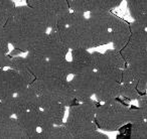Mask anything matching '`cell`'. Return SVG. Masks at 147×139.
<instances>
[{
  "label": "cell",
  "instance_id": "5b68a950",
  "mask_svg": "<svg viewBox=\"0 0 147 139\" xmlns=\"http://www.w3.org/2000/svg\"><path fill=\"white\" fill-rule=\"evenodd\" d=\"M130 119V107L118 99L99 105L96 112V122L99 129L104 131H117L126 126Z\"/></svg>",
  "mask_w": 147,
  "mask_h": 139
},
{
  "label": "cell",
  "instance_id": "44dd1931",
  "mask_svg": "<svg viewBox=\"0 0 147 139\" xmlns=\"http://www.w3.org/2000/svg\"><path fill=\"white\" fill-rule=\"evenodd\" d=\"M34 139H73V137L63 123L40 129V131L36 133Z\"/></svg>",
  "mask_w": 147,
  "mask_h": 139
},
{
  "label": "cell",
  "instance_id": "7402d4cb",
  "mask_svg": "<svg viewBox=\"0 0 147 139\" xmlns=\"http://www.w3.org/2000/svg\"><path fill=\"white\" fill-rule=\"evenodd\" d=\"M127 67L131 70L135 77L147 83V51L133 57L128 61Z\"/></svg>",
  "mask_w": 147,
  "mask_h": 139
},
{
  "label": "cell",
  "instance_id": "9c48e42d",
  "mask_svg": "<svg viewBox=\"0 0 147 139\" xmlns=\"http://www.w3.org/2000/svg\"><path fill=\"white\" fill-rule=\"evenodd\" d=\"M69 49L59 38L57 32L51 28L29 51L42 55L47 59H65Z\"/></svg>",
  "mask_w": 147,
  "mask_h": 139
},
{
  "label": "cell",
  "instance_id": "4316f807",
  "mask_svg": "<svg viewBox=\"0 0 147 139\" xmlns=\"http://www.w3.org/2000/svg\"><path fill=\"white\" fill-rule=\"evenodd\" d=\"M12 0H0V25H4L15 9Z\"/></svg>",
  "mask_w": 147,
  "mask_h": 139
},
{
  "label": "cell",
  "instance_id": "e0dca14e",
  "mask_svg": "<svg viewBox=\"0 0 147 139\" xmlns=\"http://www.w3.org/2000/svg\"><path fill=\"white\" fill-rule=\"evenodd\" d=\"M131 28L130 24L123 19L115 16L112 26V45L113 49L122 51L127 45L130 37Z\"/></svg>",
  "mask_w": 147,
  "mask_h": 139
},
{
  "label": "cell",
  "instance_id": "cb8c5ba5",
  "mask_svg": "<svg viewBox=\"0 0 147 139\" xmlns=\"http://www.w3.org/2000/svg\"><path fill=\"white\" fill-rule=\"evenodd\" d=\"M128 138L147 139V121L142 120L135 123H128Z\"/></svg>",
  "mask_w": 147,
  "mask_h": 139
},
{
  "label": "cell",
  "instance_id": "7a4b0ae2",
  "mask_svg": "<svg viewBox=\"0 0 147 139\" xmlns=\"http://www.w3.org/2000/svg\"><path fill=\"white\" fill-rule=\"evenodd\" d=\"M99 104L90 99L69 106V116L65 125L73 139H108L106 134L98 130L95 118Z\"/></svg>",
  "mask_w": 147,
  "mask_h": 139
},
{
  "label": "cell",
  "instance_id": "52a82bcc",
  "mask_svg": "<svg viewBox=\"0 0 147 139\" xmlns=\"http://www.w3.org/2000/svg\"><path fill=\"white\" fill-rule=\"evenodd\" d=\"M26 4L40 14L49 28L59 24L71 12L67 0H26Z\"/></svg>",
  "mask_w": 147,
  "mask_h": 139
},
{
  "label": "cell",
  "instance_id": "ffe728a7",
  "mask_svg": "<svg viewBox=\"0 0 147 139\" xmlns=\"http://www.w3.org/2000/svg\"><path fill=\"white\" fill-rule=\"evenodd\" d=\"M126 2L133 20L147 28V0H126Z\"/></svg>",
  "mask_w": 147,
  "mask_h": 139
},
{
  "label": "cell",
  "instance_id": "5bb4252c",
  "mask_svg": "<svg viewBox=\"0 0 147 139\" xmlns=\"http://www.w3.org/2000/svg\"><path fill=\"white\" fill-rule=\"evenodd\" d=\"M95 71V59L93 53L86 49H71V75L83 74V73Z\"/></svg>",
  "mask_w": 147,
  "mask_h": 139
},
{
  "label": "cell",
  "instance_id": "2e32d148",
  "mask_svg": "<svg viewBox=\"0 0 147 139\" xmlns=\"http://www.w3.org/2000/svg\"><path fill=\"white\" fill-rule=\"evenodd\" d=\"M15 116L29 110L39 109L38 96L31 86H28L23 91L14 96Z\"/></svg>",
  "mask_w": 147,
  "mask_h": 139
},
{
  "label": "cell",
  "instance_id": "603a6c76",
  "mask_svg": "<svg viewBox=\"0 0 147 139\" xmlns=\"http://www.w3.org/2000/svg\"><path fill=\"white\" fill-rule=\"evenodd\" d=\"M8 67L15 70L19 75H21V76L26 80V82L28 83V85H30L31 83H33V81L35 80L34 75L32 74V72H31L30 69H29L25 57H11L10 63H9Z\"/></svg>",
  "mask_w": 147,
  "mask_h": 139
},
{
  "label": "cell",
  "instance_id": "9a60e30c",
  "mask_svg": "<svg viewBox=\"0 0 147 139\" xmlns=\"http://www.w3.org/2000/svg\"><path fill=\"white\" fill-rule=\"evenodd\" d=\"M65 113V106L61 104H51L40 108L38 111V128L45 129L63 124Z\"/></svg>",
  "mask_w": 147,
  "mask_h": 139
},
{
  "label": "cell",
  "instance_id": "484cf974",
  "mask_svg": "<svg viewBox=\"0 0 147 139\" xmlns=\"http://www.w3.org/2000/svg\"><path fill=\"white\" fill-rule=\"evenodd\" d=\"M71 11L79 13H90L93 8L94 0H67Z\"/></svg>",
  "mask_w": 147,
  "mask_h": 139
},
{
  "label": "cell",
  "instance_id": "4fadbf2b",
  "mask_svg": "<svg viewBox=\"0 0 147 139\" xmlns=\"http://www.w3.org/2000/svg\"><path fill=\"white\" fill-rule=\"evenodd\" d=\"M97 76H98V82L95 91V97L98 102L104 103L120 98L121 82L110 77L100 75L98 73Z\"/></svg>",
  "mask_w": 147,
  "mask_h": 139
},
{
  "label": "cell",
  "instance_id": "83f0119b",
  "mask_svg": "<svg viewBox=\"0 0 147 139\" xmlns=\"http://www.w3.org/2000/svg\"><path fill=\"white\" fill-rule=\"evenodd\" d=\"M15 115L14 96L0 100V117H12Z\"/></svg>",
  "mask_w": 147,
  "mask_h": 139
},
{
  "label": "cell",
  "instance_id": "d4e9b609",
  "mask_svg": "<svg viewBox=\"0 0 147 139\" xmlns=\"http://www.w3.org/2000/svg\"><path fill=\"white\" fill-rule=\"evenodd\" d=\"M123 0H94L91 12H106L118 7ZM90 12V13H91Z\"/></svg>",
  "mask_w": 147,
  "mask_h": 139
},
{
  "label": "cell",
  "instance_id": "d6986e66",
  "mask_svg": "<svg viewBox=\"0 0 147 139\" xmlns=\"http://www.w3.org/2000/svg\"><path fill=\"white\" fill-rule=\"evenodd\" d=\"M0 139H25L16 117H0Z\"/></svg>",
  "mask_w": 147,
  "mask_h": 139
},
{
  "label": "cell",
  "instance_id": "8fae6325",
  "mask_svg": "<svg viewBox=\"0 0 147 139\" xmlns=\"http://www.w3.org/2000/svg\"><path fill=\"white\" fill-rule=\"evenodd\" d=\"M97 82L98 76L96 71L75 75L69 83L77 102H85L92 99V96L95 95Z\"/></svg>",
  "mask_w": 147,
  "mask_h": 139
},
{
  "label": "cell",
  "instance_id": "ba28073f",
  "mask_svg": "<svg viewBox=\"0 0 147 139\" xmlns=\"http://www.w3.org/2000/svg\"><path fill=\"white\" fill-rule=\"evenodd\" d=\"M88 18L92 33L93 47L112 43V26L115 15L111 11L91 12Z\"/></svg>",
  "mask_w": 147,
  "mask_h": 139
},
{
  "label": "cell",
  "instance_id": "ac0fdd59",
  "mask_svg": "<svg viewBox=\"0 0 147 139\" xmlns=\"http://www.w3.org/2000/svg\"><path fill=\"white\" fill-rule=\"evenodd\" d=\"M39 109L25 111V112L20 113L17 116H15L20 124L23 133H24L25 139H34L36 133L38 132L37 130H38Z\"/></svg>",
  "mask_w": 147,
  "mask_h": 139
},
{
  "label": "cell",
  "instance_id": "f546056e",
  "mask_svg": "<svg viewBox=\"0 0 147 139\" xmlns=\"http://www.w3.org/2000/svg\"><path fill=\"white\" fill-rule=\"evenodd\" d=\"M11 55H0V70L5 69V67H9V63H10Z\"/></svg>",
  "mask_w": 147,
  "mask_h": 139
},
{
  "label": "cell",
  "instance_id": "30bf717a",
  "mask_svg": "<svg viewBox=\"0 0 147 139\" xmlns=\"http://www.w3.org/2000/svg\"><path fill=\"white\" fill-rule=\"evenodd\" d=\"M131 33L129 40L121 51L125 61H130L139 53L147 51V28L137 21L130 23Z\"/></svg>",
  "mask_w": 147,
  "mask_h": 139
},
{
  "label": "cell",
  "instance_id": "6da1fadb",
  "mask_svg": "<svg viewBox=\"0 0 147 139\" xmlns=\"http://www.w3.org/2000/svg\"><path fill=\"white\" fill-rule=\"evenodd\" d=\"M3 26L9 43L20 53H28L49 28L40 14L27 4L15 7Z\"/></svg>",
  "mask_w": 147,
  "mask_h": 139
},
{
  "label": "cell",
  "instance_id": "8992f818",
  "mask_svg": "<svg viewBox=\"0 0 147 139\" xmlns=\"http://www.w3.org/2000/svg\"><path fill=\"white\" fill-rule=\"evenodd\" d=\"M25 59L35 79L67 80L71 75V61L65 59H47L38 53L28 51Z\"/></svg>",
  "mask_w": 147,
  "mask_h": 139
},
{
  "label": "cell",
  "instance_id": "277c9868",
  "mask_svg": "<svg viewBox=\"0 0 147 139\" xmlns=\"http://www.w3.org/2000/svg\"><path fill=\"white\" fill-rule=\"evenodd\" d=\"M31 86L38 96L39 108L51 104L69 107L77 102L69 81L63 79H35Z\"/></svg>",
  "mask_w": 147,
  "mask_h": 139
},
{
  "label": "cell",
  "instance_id": "3957f363",
  "mask_svg": "<svg viewBox=\"0 0 147 139\" xmlns=\"http://www.w3.org/2000/svg\"><path fill=\"white\" fill-rule=\"evenodd\" d=\"M53 29L57 31L59 38L69 49H93L89 18L85 16L84 13L71 11Z\"/></svg>",
  "mask_w": 147,
  "mask_h": 139
},
{
  "label": "cell",
  "instance_id": "7c38bea8",
  "mask_svg": "<svg viewBox=\"0 0 147 139\" xmlns=\"http://www.w3.org/2000/svg\"><path fill=\"white\" fill-rule=\"evenodd\" d=\"M28 86L26 80L15 70H0V100L15 96Z\"/></svg>",
  "mask_w": 147,
  "mask_h": 139
},
{
  "label": "cell",
  "instance_id": "f1b7e54d",
  "mask_svg": "<svg viewBox=\"0 0 147 139\" xmlns=\"http://www.w3.org/2000/svg\"><path fill=\"white\" fill-rule=\"evenodd\" d=\"M9 41L3 25H0V55H7L9 51Z\"/></svg>",
  "mask_w": 147,
  "mask_h": 139
}]
</instances>
